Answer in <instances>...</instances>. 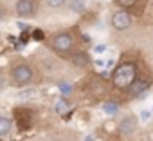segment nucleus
<instances>
[{
	"label": "nucleus",
	"mask_w": 153,
	"mask_h": 141,
	"mask_svg": "<svg viewBox=\"0 0 153 141\" xmlns=\"http://www.w3.org/2000/svg\"><path fill=\"white\" fill-rule=\"evenodd\" d=\"M70 63L74 67H87L88 65V56L85 52H74L70 56Z\"/></svg>",
	"instance_id": "nucleus-8"
},
{
	"label": "nucleus",
	"mask_w": 153,
	"mask_h": 141,
	"mask_svg": "<svg viewBox=\"0 0 153 141\" xmlns=\"http://www.w3.org/2000/svg\"><path fill=\"white\" fill-rule=\"evenodd\" d=\"M85 141H92V137H87V139H85Z\"/></svg>",
	"instance_id": "nucleus-16"
},
{
	"label": "nucleus",
	"mask_w": 153,
	"mask_h": 141,
	"mask_svg": "<svg viewBox=\"0 0 153 141\" xmlns=\"http://www.w3.org/2000/svg\"><path fill=\"white\" fill-rule=\"evenodd\" d=\"M51 49L58 54H68L74 49V36L70 33H56L51 38Z\"/></svg>",
	"instance_id": "nucleus-3"
},
{
	"label": "nucleus",
	"mask_w": 153,
	"mask_h": 141,
	"mask_svg": "<svg viewBox=\"0 0 153 141\" xmlns=\"http://www.w3.org/2000/svg\"><path fill=\"white\" fill-rule=\"evenodd\" d=\"M137 78V65L133 62L121 63L114 73H112V83L117 89H128Z\"/></svg>",
	"instance_id": "nucleus-1"
},
{
	"label": "nucleus",
	"mask_w": 153,
	"mask_h": 141,
	"mask_svg": "<svg viewBox=\"0 0 153 141\" xmlns=\"http://www.w3.org/2000/svg\"><path fill=\"white\" fill-rule=\"evenodd\" d=\"M70 8H72V11H83V4L79 2V0L72 2V4H70Z\"/></svg>",
	"instance_id": "nucleus-13"
},
{
	"label": "nucleus",
	"mask_w": 153,
	"mask_h": 141,
	"mask_svg": "<svg viewBox=\"0 0 153 141\" xmlns=\"http://www.w3.org/2000/svg\"><path fill=\"white\" fill-rule=\"evenodd\" d=\"M13 130V121L7 116H0V137L7 136Z\"/></svg>",
	"instance_id": "nucleus-9"
},
{
	"label": "nucleus",
	"mask_w": 153,
	"mask_h": 141,
	"mask_svg": "<svg viewBox=\"0 0 153 141\" xmlns=\"http://www.w3.org/2000/svg\"><path fill=\"white\" fill-rule=\"evenodd\" d=\"M63 109H67V103L61 100V101H58V103H56V112H58V114H59V112H65Z\"/></svg>",
	"instance_id": "nucleus-14"
},
{
	"label": "nucleus",
	"mask_w": 153,
	"mask_h": 141,
	"mask_svg": "<svg viewBox=\"0 0 153 141\" xmlns=\"http://www.w3.org/2000/svg\"><path fill=\"white\" fill-rule=\"evenodd\" d=\"M115 4L123 9H128V8H133L137 4V0H115Z\"/></svg>",
	"instance_id": "nucleus-11"
},
{
	"label": "nucleus",
	"mask_w": 153,
	"mask_h": 141,
	"mask_svg": "<svg viewBox=\"0 0 153 141\" xmlns=\"http://www.w3.org/2000/svg\"><path fill=\"white\" fill-rule=\"evenodd\" d=\"M54 141H59V139H54Z\"/></svg>",
	"instance_id": "nucleus-17"
},
{
	"label": "nucleus",
	"mask_w": 153,
	"mask_h": 141,
	"mask_svg": "<svg viewBox=\"0 0 153 141\" xmlns=\"http://www.w3.org/2000/svg\"><path fill=\"white\" fill-rule=\"evenodd\" d=\"M2 18H4V9L0 8V20H2Z\"/></svg>",
	"instance_id": "nucleus-15"
},
{
	"label": "nucleus",
	"mask_w": 153,
	"mask_h": 141,
	"mask_svg": "<svg viewBox=\"0 0 153 141\" xmlns=\"http://www.w3.org/2000/svg\"><path fill=\"white\" fill-rule=\"evenodd\" d=\"M45 2H47V6H49V8L58 9V8H63V6L67 4V0H45Z\"/></svg>",
	"instance_id": "nucleus-12"
},
{
	"label": "nucleus",
	"mask_w": 153,
	"mask_h": 141,
	"mask_svg": "<svg viewBox=\"0 0 153 141\" xmlns=\"http://www.w3.org/2000/svg\"><path fill=\"white\" fill-rule=\"evenodd\" d=\"M117 128H119V132H121V134L130 136V134H131V132H135V128H137V118H135L133 114H130V116L123 118Z\"/></svg>",
	"instance_id": "nucleus-6"
},
{
	"label": "nucleus",
	"mask_w": 153,
	"mask_h": 141,
	"mask_svg": "<svg viewBox=\"0 0 153 141\" xmlns=\"http://www.w3.org/2000/svg\"><path fill=\"white\" fill-rule=\"evenodd\" d=\"M15 11L20 18H31L36 15V2L34 0H18Z\"/></svg>",
	"instance_id": "nucleus-5"
},
{
	"label": "nucleus",
	"mask_w": 153,
	"mask_h": 141,
	"mask_svg": "<svg viewBox=\"0 0 153 141\" xmlns=\"http://www.w3.org/2000/svg\"><path fill=\"white\" fill-rule=\"evenodd\" d=\"M148 87H149V82H148V80H139V78H135V82L128 87V89H130V96H131V98H139L140 94H144V92L148 91Z\"/></svg>",
	"instance_id": "nucleus-7"
},
{
	"label": "nucleus",
	"mask_w": 153,
	"mask_h": 141,
	"mask_svg": "<svg viewBox=\"0 0 153 141\" xmlns=\"http://www.w3.org/2000/svg\"><path fill=\"white\" fill-rule=\"evenodd\" d=\"M33 78H34V70L27 63H20L11 69V80H13V85H16V87L29 85L33 82Z\"/></svg>",
	"instance_id": "nucleus-2"
},
{
	"label": "nucleus",
	"mask_w": 153,
	"mask_h": 141,
	"mask_svg": "<svg viewBox=\"0 0 153 141\" xmlns=\"http://www.w3.org/2000/svg\"><path fill=\"white\" fill-rule=\"evenodd\" d=\"M101 109H103V112H106V114H110V116L119 112V105H117V103H110V101H108V103H103Z\"/></svg>",
	"instance_id": "nucleus-10"
},
{
	"label": "nucleus",
	"mask_w": 153,
	"mask_h": 141,
	"mask_svg": "<svg viewBox=\"0 0 153 141\" xmlns=\"http://www.w3.org/2000/svg\"><path fill=\"white\" fill-rule=\"evenodd\" d=\"M110 24H112V27H114L115 31H126V29H130V27H131L133 18H131V15H130L128 11L121 9V11H115V13L112 15Z\"/></svg>",
	"instance_id": "nucleus-4"
}]
</instances>
